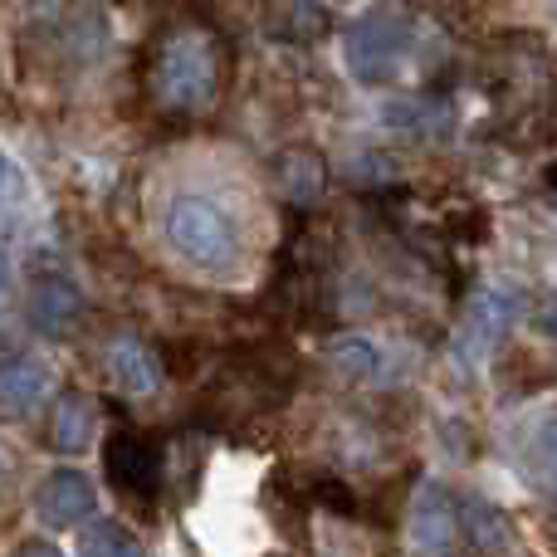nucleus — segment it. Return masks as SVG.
Instances as JSON below:
<instances>
[{
	"mask_svg": "<svg viewBox=\"0 0 557 557\" xmlns=\"http://www.w3.org/2000/svg\"><path fill=\"white\" fill-rule=\"evenodd\" d=\"M225 49L215 29L176 25L152 49V98L172 113H206L221 94Z\"/></svg>",
	"mask_w": 557,
	"mask_h": 557,
	"instance_id": "f257e3e1",
	"label": "nucleus"
},
{
	"mask_svg": "<svg viewBox=\"0 0 557 557\" xmlns=\"http://www.w3.org/2000/svg\"><path fill=\"white\" fill-rule=\"evenodd\" d=\"M411 45H416V29L401 10H367L343 35L347 74H352L357 84H386V78L406 64Z\"/></svg>",
	"mask_w": 557,
	"mask_h": 557,
	"instance_id": "f03ea898",
	"label": "nucleus"
},
{
	"mask_svg": "<svg viewBox=\"0 0 557 557\" xmlns=\"http://www.w3.org/2000/svg\"><path fill=\"white\" fill-rule=\"evenodd\" d=\"M162 231L186 264H201V270H225V264H235V225H231V215L215 201H206V196H176V201L166 206Z\"/></svg>",
	"mask_w": 557,
	"mask_h": 557,
	"instance_id": "7ed1b4c3",
	"label": "nucleus"
},
{
	"mask_svg": "<svg viewBox=\"0 0 557 557\" xmlns=\"http://www.w3.org/2000/svg\"><path fill=\"white\" fill-rule=\"evenodd\" d=\"M513 318H519V294H509V288H480V294L465 304L460 333H455V357L480 367L484 357L509 337Z\"/></svg>",
	"mask_w": 557,
	"mask_h": 557,
	"instance_id": "20e7f679",
	"label": "nucleus"
},
{
	"mask_svg": "<svg viewBox=\"0 0 557 557\" xmlns=\"http://www.w3.org/2000/svg\"><path fill=\"white\" fill-rule=\"evenodd\" d=\"M103 465L113 490L137 504H152L157 490H162V450H157V441H147L137 431H117L103 445Z\"/></svg>",
	"mask_w": 557,
	"mask_h": 557,
	"instance_id": "39448f33",
	"label": "nucleus"
},
{
	"mask_svg": "<svg viewBox=\"0 0 557 557\" xmlns=\"http://www.w3.org/2000/svg\"><path fill=\"white\" fill-rule=\"evenodd\" d=\"M406 543L416 557H450L460 543V509L450 504V494L441 484H421L406 513Z\"/></svg>",
	"mask_w": 557,
	"mask_h": 557,
	"instance_id": "423d86ee",
	"label": "nucleus"
},
{
	"mask_svg": "<svg viewBox=\"0 0 557 557\" xmlns=\"http://www.w3.org/2000/svg\"><path fill=\"white\" fill-rule=\"evenodd\" d=\"M29 327L45 337H64L78 327V318H84V294H78V284L69 274L59 270H45L39 278H29V308H25Z\"/></svg>",
	"mask_w": 557,
	"mask_h": 557,
	"instance_id": "0eeeda50",
	"label": "nucleus"
},
{
	"mask_svg": "<svg viewBox=\"0 0 557 557\" xmlns=\"http://www.w3.org/2000/svg\"><path fill=\"white\" fill-rule=\"evenodd\" d=\"M98 509V494L88 484L84 470H54L45 484L35 490V513L49 523V529H74V523H88Z\"/></svg>",
	"mask_w": 557,
	"mask_h": 557,
	"instance_id": "6e6552de",
	"label": "nucleus"
},
{
	"mask_svg": "<svg viewBox=\"0 0 557 557\" xmlns=\"http://www.w3.org/2000/svg\"><path fill=\"white\" fill-rule=\"evenodd\" d=\"M103 367L117 392H127V396H147L162 386V362H157V352L143 337H113L103 352Z\"/></svg>",
	"mask_w": 557,
	"mask_h": 557,
	"instance_id": "1a4fd4ad",
	"label": "nucleus"
},
{
	"mask_svg": "<svg viewBox=\"0 0 557 557\" xmlns=\"http://www.w3.org/2000/svg\"><path fill=\"white\" fill-rule=\"evenodd\" d=\"M274 182H278V191H284L294 206H304V211L318 206L323 191H327L323 152H318V147H288V152H278L274 157Z\"/></svg>",
	"mask_w": 557,
	"mask_h": 557,
	"instance_id": "9d476101",
	"label": "nucleus"
},
{
	"mask_svg": "<svg viewBox=\"0 0 557 557\" xmlns=\"http://www.w3.org/2000/svg\"><path fill=\"white\" fill-rule=\"evenodd\" d=\"M49 386H54V372H49L45 357L15 352L5 362V372H0V401H5L10 416H25V411H35V406L45 401Z\"/></svg>",
	"mask_w": 557,
	"mask_h": 557,
	"instance_id": "9b49d317",
	"label": "nucleus"
},
{
	"mask_svg": "<svg viewBox=\"0 0 557 557\" xmlns=\"http://www.w3.org/2000/svg\"><path fill=\"white\" fill-rule=\"evenodd\" d=\"M94 431H98V406H94V396H84V392H64V396L54 401V411H49V431H45V441L54 445L59 455H78V450H88Z\"/></svg>",
	"mask_w": 557,
	"mask_h": 557,
	"instance_id": "f8f14e48",
	"label": "nucleus"
},
{
	"mask_svg": "<svg viewBox=\"0 0 557 557\" xmlns=\"http://www.w3.org/2000/svg\"><path fill=\"white\" fill-rule=\"evenodd\" d=\"M460 533H465V543H470V548L480 553V557H504V553L513 548L509 519H504L494 504H484V499H470V504H465Z\"/></svg>",
	"mask_w": 557,
	"mask_h": 557,
	"instance_id": "ddd939ff",
	"label": "nucleus"
},
{
	"mask_svg": "<svg viewBox=\"0 0 557 557\" xmlns=\"http://www.w3.org/2000/svg\"><path fill=\"white\" fill-rule=\"evenodd\" d=\"M327 362L337 367V376H347V382H372L376 372H382V352H376L372 337H337L333 347H327Z\"/></svg>",
	"mask_w": 557,
	"mask_h": 557,
	"instance_id": "4468645a",
	"label": "nucleus"
},
{
	"mask_svg": "<svg viewBox=\"0 0 557 557\" xmlns=\"http://www.w3.org/2000/svg\"><path fill=\"white\" fill-rule=\"evenodd\" d=\"M386 123L401 127V133H441L445 123H450V113H445V103H435V98H401V103L386 108Z\"/></svg>",
	"mask_w": 557,
	"mask_h": 557,
	"instance_id": "2eb2a0df",
	"label": "nucleus"
},
{
	"mask_svg": "<svg viewBox=\"0 0 557 557\" xmlns=\"http://www.w3.org/2000/svg\"><path fill=\"white\" fill-rule=\"evenodd\" d=\"M84 557H147L143 543H137V533L127 529V523H94V529L84 533Z\"/></svg>",
	"mask_w": 557,
	"mask_h": 557,
	"instance_id": "dca6fc26",
	"label": "nucleus"
},
{
	"mask_svg": "<svg viewBox=\"0 0 557 557\" xmlns=\"http://www.w3.org/2000/svg\"><path fill=\"white\" fill-rule=\"evenodd\" d=\"M274 20H278V25H288L284 39H308V45H313V39L327 29V10L323 5H278Z\"/></svg>",
	"mask_w": 557,
	"mask_h": 557,
	"instance_id": "f3484780",
	"label": "nucleus"
},
{
	"mask_svg": "<svg viewBox=\"0 0 557 557\" xmlns=\"http://www.w3.org/2000/svg\"><path fill=\"white\" fill-rule=\"evenodd\" d=\"M529 455H533V465H539L543 480H557V416H548V421L533 431Z\"/></svg>",
	"mask_w": 557,
	"mask_h": 557,
	"instance_id": "a211bd4d",
	"label": "nucleus"
},
{
	"mask_svg": "<svg viewBox=\"0 0 557 557\" xmlns=\"http://www.w3.org/2000/svg\"><path fill=\"white\" fill-rule=\"evenodd\" d=\"M347 176H352V182H367V186H386V176H396V166H392V157H382V152H362L352 166H347Z\"/></svg>",
	"mask_w": 557,
	"mask_h": 557,
	"instance_id": "6ab92c4d",
	"label": "nucleus"
},
{
	"mask_svg": "<svg viewBox=\"0 0 557 557\" xmlns=\"http://www.w3.org/2000/svg\"><path fill=\"white\" fill-rule=\"evenodd\" d=\"M15 557H64V553H59L54 543H39V539H29V543H25V548H20Z\"/></svg>",
	"mask_w": 557,
	"mask_h": 557,
	"instance_id": "aec40b11",
	"label": "nucleus"
},
{
	"mask_svg": "<svg viewBox=\"0 0 557 557\" xmlns=\"http://www.w3.org/2000/svg\"><path fill=\"white\" fill-rule=\"evenodd\" d=\"M543 318H548V327L557 333V288H553V298H548V308H543Z\"/></svg>",
	"mask_w": 557,
	"mask_h": 557,
	"instance_id": "412c9836",
	"label": "nucleus"
},
{
	"mask_svg": "<svg viewBox=\"0 0 557 557\" xmlns=\"http://www.w3.org/2000/svg\"><path fill=\"white\" fill-rule=\"evenodd\" d=\"M274 557H284V553H274Z\"/></svg>",
	"mask_w": 557,
	"mask_h": 557,
	"instance_id": "4be33fe9",
	"label": "nucleus"
}]
</instances>
